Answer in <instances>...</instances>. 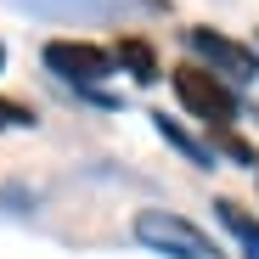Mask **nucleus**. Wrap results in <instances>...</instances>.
<instances>
[{"mask_svg":"<svg viewBox=\"0 0 259 259\" xmlns=\"http://www.w3.org/2000/svg\"><path fill=\"white\" fill-rule=\"evenodd\" d=\"M186 46H192L197 68H208L214 79H226L231 91L259 79V51H248L242 39H231V34H220V28H186Z\"/></svg>","mask_w":259,"mask_h":259,"instance_id":"f03ea898","label":"nucleus"},{"mask_svg":"<svg viewBox=\"0 0 259 259\" xmlns=\"http://www.w3.org/2000/svg\"><path fill=\"white\" fill-rule=\"evenodd\" d=\"M113 62L136 73V84H152V79H158V57H152L147 39H118V46H113Z\"/></svg>","mask_w":259,"mask_h":259,"instance_id":"423d86ee","label":"nucleus"},{"mask_svg":"<svg viewBox=\"0 0 259 259\" xmlns=\"http://www.w3.org/2000/svg\"><path fill=\"white\" fill-rule=\"evenodd\" d=\"M175 96H181V107L186 113H197L203 124H214V130H231V118H237V91L226 79H214L208 68H197V62H186V68H175Z\"/></svg>","mask_w":259,"mask_h":259,"instance_id":"7ed1b4c3","label":"nucleus"},{"mask_svg":"<svg viewBox=\"0 0 259 259\" xmlns=\"http://www.w3.org/2000/svg\"><path fill=\"white\" fill-rule=\"evenodd\" d=\"M0 68H6V46H0Z\"/></svg>","mask_w":259,"mask_h":259,"instance_id":"6e6552de","label":"nucleus"},{"mask_svg":"<svg viewBox=\"0 0 259 259\" xmlns=\"http://www.w3.org/2000/svg\"><path fill=\"white\" fill-rule=\"evenodd\" d=\"M136 242L163 253V259H226V248L214 242L208 231H197L186 214H169V208H141L136 214Z\"/></svg>","mask_w":259,"mask_h":259,"instance_id":"f257e3e1","label":"nucleus"},{"mask_svg":"<svg viewBox=\"0 0 259 259\" xmlns=\"http://www.w3.org/2000/svg\"><path fill=\"white\" fill-rule=\"evenodd\" d=\"M214 214H220V226L231 231V242L242 248V259H259V214H248V208L231 203V197L214 203Z\"/></svg>","mask_w":259,"mask_h":259,"instance_id":"39448f33","label":"nucleus"},{"mask_svg":"<svg viewBox=\"0 0 259 259\" xmlns=\"http://www.w3.org/2000/svg\"><path fill=\"white\" fill-rule=\"evenodd\" d=\"M39 57H46V68H51L57 79L79 84V91H91L96 79H107V73L118 68L113 51H107V46H91V39H51Z\"/></svg>","mask_w":259,"mask_h":259,"instance_id":"20e7f679","label":"nucleus"},{"mask_svg":"<svg viewBox=\"0 0 259 259\" xmlns=\"http://www.w3.org/2000/svg\"><path fill=\"white\" fill-rule=\"evenodd\" d=\"M152 124H158V136H169V147H175V152H186V158H192V163H208V158H214V152H208V147H197V141H192V136H186V130H181V124H175V118H163V113H158V118H152Z\"/></svg>","mask_w":259,"mask_h":259,"instance_id":"0eeeda50","label":"nucleus"}]
</instances>
